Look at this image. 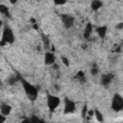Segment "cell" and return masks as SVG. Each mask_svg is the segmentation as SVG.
I'll list each match as a JSON object with an SVG mask.
<instances>
[{
	"label": "cell",
	"instance_id": "52a82bcc",
	"mask_svg": "<svg viewBox=\"0 0 123 123\" xmlns=\"http://www.w3.org/2000/svg\"><path fill=\"white\" fill-rule=\"evenodd\" d=\"M11 111H12V108H11V106H9L8 104H2V105H1L0 111H1L2 116H8V115L10 114Z\"/></svg>",
	"mask_w": 123,
	"mask_h": 123
},
{
	"label": "cell",
	"instance_id": "8992f818",
	"mask_svg": "<svg viewBox=\"0 0 123 123\" xmlns=\"http://www.w3.org/2000/svg\"><path fill=\"white\" fill-rule=\"evenodd\" d=\"M74 111H75V104L72 101L66 99L65 105H64V112L65 113H72Z\"/></svg>",
	"mask_w": 123,
	"mask_h": 123
},
{
	"label": "cell",
	"instance_id": "3957f363",
	"mask_svg": "<svg viewBox=\"0 0 123 123\" xmlns=\"http://www.w3.org/2000/svg\"><path fill=\"white\" fill-rule=\"evenodd\" d=\"M112 108L116 111H121L123 109V99L119 95H115L112 101Z\"/></svg>",
	"mask_w": 123,
	"mask_h": 123
},
{
	"label": "cell",
	"instance_id": "9c48e42d",
	"mask_svg": "<svg viewBox=\"0 0 123 123\" xmlns=\"http://www.w3.org/2000/svg\"><path fill=\"white\" fill-rule=\"evenodd\" d=\"M55 62V57L52 53H46L45 54V62L46 64H52Z\"/></svg>",
	"mask_w": 123,
	"mask_h": 123
},
{
	"label": "cell",
	"instance_id": "ba28073f",
	"mask_svg": "<svg viewBox=\"0 0 123 123\" xmlns=\"http://www.w3.org/2000/svg\"><path fill=\"white\" fill-rule=\"evenodd\" d=\"M112 78H113V76L111 74H105V75H103L101 77V83H102V85H104V86L109 85L112 81Z\"/></svg>",
	"mask_w": 123,
	"mask_h": 123
},
{
	"label": "cell",
	"instance_id": "8fae6325",
	"mask_svg": "<svg viewBox=\"0 0 123 123\" xmlns=\"http://www.w3.org/2000/svg\"><path fill=\"white\" fill-rule=\"evenodd\" d=\"M91 30H92L91 25H90V24H87L86 27V29H85V34H84L86 37H88L90 36V34H91Z\"/></svg>",
	"mask_w": 123,
	"mask_h": 123
},
{
	"label": "cell",
	"instance_id": "6da1fadb",
	"mask_svg": "<svg viewBox=\"0 0 123 123\" xmlns=\"http://www.w3.org/2000/svg\"><path fill=\"white\" fill-rule=\"evenodd\" d=\"M13 41V35H12V32L10 28L6 27L3 31V34H2V40H1V45H4L5 43H8V42H12Z\"/></svg>",
	"mask_w": 123,
	"mask_h": 123
},
{
	"label": "cell",
	"instance_id": "2e32d148",
	"mask_svg": "<svg viewBox=\"0 0 123 123\" xmlns=\"http://www.w3.org/2000/svg\"><path fill=\"white\" fill-rule=\"evenodd\" d=\"M62 62H63V63H64L65 65H68V64H69V62H68L67 59H65L64 57H62Z\"/></svg>",
	"mask_w": 123,
	"mask_h": 123
},
{
	"label": "cell",
	"instance_id": "277c9868",
	"mask_svg": "<svg viewBox=\"0 0 123 123\" xmlns=\"http://www.w3.org/2000/svg\"><path fill=\"white\" fill-rule=\"evenodd\" d=\"M47 103H48V107L51 111H54L60 104V99L56 96H48V100H47Z\"/></svg>",
	"mask_w": 123,
	"mask_h": 123
},
{
	"label": "cell",
	"instance_id": "4fadbf2b",
	"mask_svg": "<svg viewBox=\"0 0 123 123\" xmlns=\"http://www.w3.org/2000/svg\"><path fill=\"white\" fill-rule=\"evenodd\" d=\"M0 12L2 14H8V8L5 7L4 5H1L0 6Z\"/></svg>",
	"mask_w": 123,
	"mask_h": 123
},
{
	"label": "cell",
	"instance_id": "e0dca14e",
	"mask_svg": "<svg viewBox=\"0 0 123 123\" xmlns=\"http://www.w3.org/2000/svg\"><path fill=\"white\" fill-rule=\"evenodd\" d=\"M16 1H17V0H10V2H11L12 4H14V3H15Z\"/></svg>",
	"mask_w": 123,
	"mask_h": 123
},
{
	"label": "cell",
	"instance_id": "30bf717a",
	"mask_svg": "<svg viewBox=\"0 0 123 123\" xmlns=\"http://www.w3.org/2000/svg\"><path fill=\"white\" fill-rule=\"evenodd\" d=\"M101 6H102V3H101V1H99V0H93L92 3H91V7H92V9L95 10V11L98 10Z\"/></svg>",
	"mask_w": 123,
	"mask_h": 123
},
{
	"label": "cell",
	"instance_id": "5bb4252c",
	"mask_svg": "<svg viewBox=\"0 0 123 123\" xmlns=\"http://www.w3.org/2000/svg\"><path fill=\"white\" fill-rule=\"evenodd\" d=\"M95 116L97 118L98 121H103V118H102V114L98 111H95Z\"/></svg>",
	"mask_w": 123,
	"mask_h": 123
},
{
	"label": "cell",
	"instance_id": "7c38bea8",
	"mask_svg": "<svg viewBox=\"0 0 123 123\" xmlns=\"http://www.w3.org/2000/svg\"><path fill=\"white\" fill-rule=\"evenodd\" d=\"M106 30H107L106 27H101V28L98 29V34H99V36H100L101 37H105V35H106V33H107Z\"/></svg>",
	"mask_w": 123,
	"mask_h": 123
},
{
	"label": "cell",
	"instance_id": "7a4b0ae2",
	"mask_svg": "<svg viewBox=\"0 0 123 123\" xmlns=\"http://www.w3.org/2000/svg\"><path fill=\"white\" fill-rule=\"evenodd\" d=\"M23 86H24V89L26 91V94L28 95V97L30 99H36L37 96V91L36 89L35 86H31L30 84L26 83V82H23Z\"/></svg>",
	"mask_w": 123,
	"mask_h": 123
},
{
	"label": "cell",
	"instance_id": "5b68a950",
	"mask_svg": "<svg viewBox=\"0 0 123 123\" xmlns=\"http://www.w3.org/2000/svg\"><path fill=\"white\" fill-rule=\"evenodd\" d=\"M62 23H63V25H64V27L65 28H70V27H72V25H73V23H74V18L72 17V16H69V15H62Z\"/></svg>",
	"mask_w": 123,
	"mask_h": 123
},
{
	"label": "cell",
	"instance_id": "9a60e30c",
	"mask_svg": "<svg viewBox=\"0 0 123 123\" xmlns=\"http://www.w3.org/2000/svg\"><path fill=\"white\" fill-rule=\"evenodd\" d=\"M90 72H91L92 75H96V74L98 73V69H97V67H92L91 70H90Z\"/></svg>",
	"mask_w": 123,
	"mask_h": 123
}]
</instances>
